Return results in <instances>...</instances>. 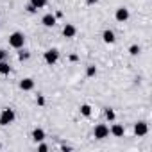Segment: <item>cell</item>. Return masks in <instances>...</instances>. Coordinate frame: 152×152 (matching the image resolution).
<instances>
[{
  "instance_id": "3",
  "label": "cell",
  "mask_w": 152,
  "mask_h": 152,
  "mask_svg": "<svg viewBox=\"0 0 152 152\" xmlns=\"http://www.w3.org/2000/svg\"><path fill=\"white\" fill-rule=\"evenodd\" d=\"M43 59H45V63H47L48 66H54V64L59 61V50H57V48H48V50L45 52Z\"/></svg>"
},
{
  "instance_id": "18",
  "label": "cell",
  "mask_w": 152,
  "mask_h": 152,
  "mask_svg": "<svg viewBox=\"0 0 152 152\" xmlns=\"http://www.w3.org/2000/svg\"><path fill=\"white\" fill-rule=\"evenodd\" d=\"M140 52H141L140 45H131V47H129V54H131V56H138Z\"/></svg>"
},
{
  "instance_id": "8",
  "label": "cell",
  "mask_w": 152,
  "mask_h": 152,
  "mask_svg": "<svg viewBox=\"0 0 152 152\" xmlns=\"http://www.w3.org/2000/svg\"><path fill=\"white\" fill-rule=\"evenodd\" d=\"M20 90H23V91H31V90H34V81H32L31 77L22 79V81H20Z\"/></svg>"
},
{
  "instance_id": "4",
  "label": "cell",
  "mask_w": 152,
  "mask_h": 152,
  "mask_svg": "<svg viewBox=\"0 0 152 152\" xmlns=\"http://www.w3.org/2000/svg\"><path fill=\"white\" fill-rule=\"evenodd\" d=\"M93 134H95L97 140H106V138L109 136V127H107L106 124H99V125H95Z\"/></svg>"
},
{
  "instance_id": "11",
  "label": "cell",
  "mask_w": 152,
  "mask_h": 152,
  "mask_svg": "<svg viewBox=\"0 0 152 152\" xmlns=\"http://www.w3.org/2000/svg\"><path fill=\"white\" fill-rule=\"evenodd\" d=\"M102 39H104V43H107V45H111V43H115V32L113 31H109V29H106L104 32H102Z\"/></svg>"
},
{
  "instance_id": "6",
  "label": "cell",
  "mask_w": 152,
  "mask_h": 152,
  "mask_svg": "<svg viewBox=\"0 0 152 152\" xmlns=\"http://www.w3.org/2000/svg\"><path fill=\"white\" fill-rule=\"evenodd\" d=\"M115 18H116V22H120V23L127 22V20H129V9H127V7H118L116 13H115Z\"/></svg>"
},
{
  "instance_id": "17",
  "label": "cell",
  "mask_w": 152,
  "mask_h": 152,
  "mask_svg": "<svg viewBox=\"0 0 152 152\" xmlns=\"http://www.w3.org/2000/svg\"><path fill=\"white\" fill-rule=\"evenodd\" d=\"M20 50H22V48H20ZM29 57H31V52H29V50H22V52H18V59H20V61H27Z\"/></svg>"
},
{
  "instance_id": "7",
  "label": "cell",
  "mask_w": 152,
  "mask_h": 152,
  "mask_svg": "<svg viewBox=\"0 0 152 152\" xmlns=\"http://www.w3.org/2000/svg\"><path fill=\"white\" fill-rule=\"evenodd\" d=\"M109 132H111L115 138H122V136L125 134V127H124L122 124H115V125L109 129Z\"/></svg>"
},
{
  "instance_id": "14",
  "label": "cell",
  "mask_w": 152,
  "mask_h": 152,
  "mask_svg": "<svg viewBox=\"0 0 152 152\" xmlns=\"http://www.w3.org/2000/svg\"><path fill=\"white\" fill-rule=\"evenodd\" d=\"M29 4L34 6L36 9H43V7L47 6V0H29Z\"/></svg>"
},
{
  "instance_id": "21",
  "label": "cell",
  "mask_w": 152,
  "mask_h": 152,
  "mask_svg": "<svg viewBox=\"0 0 152 152\" xmlns=\"http://www.w3.org/2000/svg\"><path fill=\"white\" fill-rule=\"evenodd\" d=\"M38 150H39V152H47V150H48V145H45L43 141H39V145H38Z\"/></svg>"
},
{
  "instance_id": "5",
  "label": "cell",
  "mask_w": 152,
  "mask_h": 152,
  "mask_svg": "<svg viewBox=\"0 0 152 152\" xmlns=\"http://www.w3.org/2000/svg\"><path fill=\"white\" fill-rule=\"evenodd\" d=\"M147 132H148V124H147V122H136V124H134V134H136L138 138L145 136Z\"/></svg>"
},
{
  "instance_id": "9",
  "label": "cell",
  "mask_w": 152,
  "mask_h": 152,
  "mask_svg": "<svg viewBox=\"0 0 152 152\" xmlns=\"http://www.w3.org/2000/svg\"><path fill=\"white\" fill-rule=\"evenodd\" d=\"M75 34H77V29H75V25L66 23V25L63 27V36H64V38H73Z\"/></svg>"
},
{
  "instance_id": "25",
  "label": "cell",
  "mask_w": 152,
  "mask_h": 152,
  "mask_svg": "<svg viewBox=\"0 0 152 152\" xmlns=\"http://www.w3.org/2000/svg\"><path fill=\"white\" fill-rule=\"evenodd\" d=\"M97 2H99V0H86V4H88V6H95Z\"/></svg>"
},
{
  "instance_id": "26",
  "label": "cell",
  "mask_w": 152,
  "mask_h": 152,
  "mask_svg": "<svg viewBox=\"0 0 152 152\" xmlns=\"http://www.w3.org/2000/svg\"><path fill=\"white\" fill-rule=\"evenodd\" d=\"M0 148H2V145H0Z\"/></svg>"
},
{
  "instance_id": "20",
  "label": "cell",
  "mask_w": 152,
  "mask_h": 152,
  "mask_svg": "<svg viewBox=\"0 0 152 152\" xmlns=\"http://www.w3.org/2000/svg\"><path fill=\"white\" fill-rule=\"evenodd\" d=\"M36 104H38V106H45V97H43V95H38V97H36Z\"/></svg>"
},
{
  "instance_id": "24",
  "label": "cell",
  "mask_w": 152,
  "mask_h": 152,
  "mask_svg": "<svg viewBox=\"0 0 152 152\" xmlns=\"http://www.w3.org/2000/svg\"><path fill=\"white\" fill-rule=\"evenodd\" d=\"M70 61H72V63L79 61V56H77V54H70Z\"/></svg>"
},
{
  "instance_id": "2",
  "label": "cell",
  "mask_w": 152,
  "mask_h": 152,
  "mask_svg": "<svg viewBox=\"0 0 152 152\" xmlns=\"http://www.w3.org/2000/svg\"><path fill=\"white\" fill-rule=\"evenodd\" d=\"M23 45H25V36H23V32H13L11 36H9V47H13V48H23Z\"/></svg>"
},
{
  "instance_id": "23",
  "label": "cell",
  "mask_w": 152,
  "mask_h": 152,
  "mask_svg": "<svg viewBox=\"0 0 152 152\" xmlns=\"http://www.w3.org/2000/svg\"><path fill=\"white\" fill-rule=\"evenodd\" d=\"M25 9H27L29 13H36V11H38V9H36L34 6H31V4H27V7H25Z\"/></svg>"
},
{
  "instance_id": "10",
  "label": "cell",
  "mask_w": 152,
  "mask_h": 152,
  "mask_svg": "<svg viewBox=\"0 0 152 152\" xmlns=\"http://www.w3.org/2000/svg\"><path fill=\"white\" fill-rule=\"evenodd\" d=\"M56 20H57V18H56L52 13H47V15L41 18V23H43L45 27H54V25H56Z\"/></svg>"
},
{
  "instance_id": "15",
  "label": "cell",
  "mask_w": 152,
  "mask_h": 152,
  "mask_svg": "<svg viewBox=\"0 0 152 152\" xmlns=\"http://www.w3.org/2000/svg\"><path fill=\"white\" fill-rule=\"evenodd\" d=\"M79 111H81V115H83V116H86V118H88V116H91V106H88V104H83Z\"/></svg>"
},
{
  "instance_id": "16",
  "label": "cell",
  "mask_w": 152,
  "mask_h": 152,
  "mask_svg": "<svg viewBox=\"0 0 152 152\" xmlns=\"http://www.w3.org/2000/svg\"><path fill=\"white\" fill-rule=\"evenodd\" d=\"M86 75H88V77H95V75H97V66L95 64H90L86 68Z\"/></svg>"
},
{
  "instance_id": "19",
  "label": "cell",
  "mask_w": 152,
  "mask_h": 152,
  "mask_svg": "<svg viewBox=\"0 0 152 152\" xmlns=\"http://www.w3.org/2000/svg\"><path fill=\"white\" fill-rule=\"evenodd\" d=\"M106 118H107L109 122H115V118H116V115H115V111H113L111 107H107V109H106Z\"/></svg>"
},
{
  "instance_id": "12",
  "label": "cell",
  "mask_w": 152,
  "mask_h": 152,
  "mask_svg": "<svg viewBox=\"0 0 152 152\" xmlns=\"http://www.w3.org/2000/svg\"><path fill=\"white\" fill-rule=\"evenodd\" d=\"M32 140H34L36 143L43 141V140H45V131H43L41 127H36V129L32 131Z\"/></svg>"
},
{
  "instance_id": "1",
  "label": "cell",
  "mask_w": 152,
  "mask_h": 152,
  "mask_svg": "<svg viewBox=\"0 0 152 152\" xmlns=\"http://www.w3.org/2000/svg\"><path fill=\"white\" fill-rule=\"evenodd\" d=\"M15 118H16V115H15V109H11V107H4L2 109V113H0V125H11L13 122H15Z\"/></svg>"
},
{
  "instance_id": "13",
  "label": "cell",
  "mask_w": 152,
  "mask_h": 152,
  "mask_svg": "<svg viewBox=\"0 0 152 152\" xmlns=\"http://www.w3.org/2000/svg\"><path fill=\"white\" fill-rule=\"evenodd\" d=\"M0 73H2V75H9V73H11V66H9V63L0 61Z\"/></svg>"
},
{
  "instance_id": "22",
  "label": "cell",
  "mask_w": 152,
  "mask_h": 152,
  "mask_svg": "<svg viewBox=\"0 0 152 152\" xmlns=\"http://www.w3.org/2000/svg\"><path fill=\"white\" fill-rule=\"evenodd\" d=\"M6 57H7V52L4 48H0V61H6Z\"/></svg>"
}]
</instances>
